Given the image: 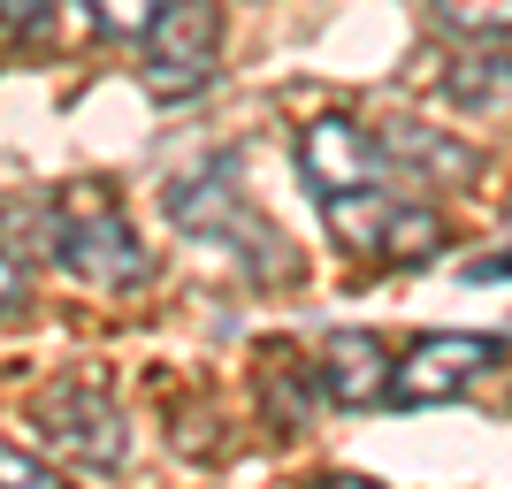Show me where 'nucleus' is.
I'll return each mask as SVG.
<instances>
[{"mask_svg": "<svg viewBox=\"0 0 512 489\" xmlns=\"http://www.w3.org/2000/svg\"><path fill=\"white\" fill-rule=\"evenodd\" d=\"M299 169L306 184H314L321 199H337V192H367L375 184V138H367L360 123H344V115H321V123H306L299 138Z\"/></svg>", "mask_w": 512, "mask_h": 489, "instance_id": "4", "label": "nucleus"}, {"mask_svg": "<svg viewBox=\"0 0 512 489\" xmlns=\"http://www.w3.org/2000/svg\"><path fill=\"white\" fill-rule=\"evenodd\" d=\"M428 16L459 39H512V0H428Z\"/></svg>", "mask_w": 512, "mask_h": 489, "instance_id": "8", "label": "nucleus"}, {"mask_svg": "<svg viewBox=\"0 0 512 489\" xmlns=\"http://www.w3.org/2000/svg\"><path fill=\"white\" fill-rule=\"evenodd\" d=\"M314 383H321L329 405H375V398H390V383H398V360L383 352L375 329H337V337L321 344V360H314Z\"/></svg>", "mask_w": 512, "mask_h": 489, "instance_id": "5", "label": "nucleus"}, {"mask_svg": "<svg viewBox=\"0 0 512 489\" xmlns=\"http://www.w3.org/2000/svg\"><path fill=\"white\" fill-rule=\"evenodd\" d=\"M46 8H54V0H0V16H8V46L31 39V31L46 23Z\"/></svg>", "mask_w": 512, "mask_h": 489, "instance_id": "12", "label": "nucleus"}, {"mask_svg": "<svg viewBox=\"0 0 512 489\" xmlns=\"http://www.w3.org/2000/svg\"><path fill=\"white\" fill-rule=\"evenodd\" d=\"M444 253V222L428 207H390V222H383V260H398V268H421V260H436Z\"/></svg>", "mask_w": 512, "mask_h": 489, "instance_id": "7", "label": "nucleus"}, {"mask_svg": "<svg viewBox=\"0 0 512 489\" xmlns=\"http://www.w3.org/2000/svg\"><path fill=\"white\" fill-rule=\"evenodd\" d=\"M161 8H169V0H85V16L100 23L107 39H146Z\"/></svg>", "mask_w": 512, "mask_h": 489, "instance_id": "9", "label": "nucleus"}, {"mask_svg": "<svg viewBox=\"0 0 512 489\" xmlns=\"http://www.w3.org/2000/svg\"><path fill=\"white\" fill-rule=\"evenodd\" d=\"M497 360H505V344H497V337H459V329H436V337H421L406 360H398L390 398H398V405H444V398H459L467 383H482Z\"/></svg>", "mask_w": 512, "mask_h": 489, "instance_id": "3", "label": "nucleus"}, {"mask_svg": "<svg viewBox=\"0 0 512 489\" xmlns=\"http://www.w3.org/2000/svg\"><path fill=\"white\" fill-rule=\"evenodd\" d=\"M0 314L8 321L23 314V214H8V298H0Z\"/></svg>", "mask_w": 512, "mask_h": 489, "instance_id": "10", "label": "nucleus"}, {"mask_svg": "<svg viewBox=\"0 0 512 489\" xmlns=\"http://www.w3.org/2000/svg\"><path fill=\"white\" fill-rule=\"evenodd\" d=\"M0 474H8V489H54V467H39V459H23L16 444L0 451Z\"/></svg>", "mask_w": 512, "mask_h": 489, "instance_id": "11", "label": "nucleus"}, {"mask_svg": "<svg viewBox=\"0 0 512 489\" xmlns=\"http://www.w3.org/2000/svg\"><path fill=\"white\" fill-rule=\"evenodd\" d=\"M214 46H222V16L214 0H169L146 31V92L153 100H184L214 77Z\"/></svg>", "mask_w": 512, "mask_h": 489, "instance_id": "2", "label": "nucleus"}, {"mask_svg": "<svg viewBox=\"0 0 512 489\" xmlns=\"http://www.w3.org/2000/svg\"><path fill=\"white\" fill-rule=\"evenodd\" d=\"M39 413H46V436H54L69 459H85V467H115V459H123V421H115V405H107L100 390L69 383V390H54Z\"/></svg>", "mask_w": 512, "mask_h": 489, "instance_id": "6", "label": "nucleus"}, {"mask_svg": "<svg viewBox=\"0 0 512 489\" xmlns=\"http://www.w3.org/2000/svg\"><path fill=\"white\" fill-rule=\"evenodd\" d=\"M46 230H54V260H62L77 283H100V291H138V283L153 276V260H146V245L130 237L115 192H107V184H92V176L54 192Z\"/></svg>", "mask_w": 512, "mask_h": 489, "instance_id": "1", "label": "nucleus"}]
</instances>
